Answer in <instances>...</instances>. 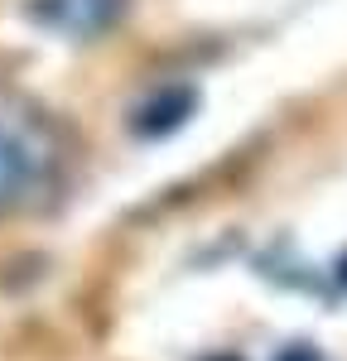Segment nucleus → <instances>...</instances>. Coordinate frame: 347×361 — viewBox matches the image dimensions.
<instances>
[{"label": "nucleus", "mask_w": 347, "mask_h": 361, "mask_svg": "<svg viewBox=\"0 0 347 361\" xmlns=\"http://www.w3.org/2000/svg\"><path fill=\"white\" fill-rule=\"evenodd\" d=\"M58 164L54 135L10 106H0V212H15L49 188Z\"/></svg>", "instance_id": "1"}, {"label": "nucleus", "mask_w": 347, "mask_h": 361, "mask_svg": "<svg viewBox=\"0 0 347 361\" xmlns=\"http://www.w3.org/2000/svg\"><path fill=\"white\" fill-rule=\"evenodd\" d=\"M126 0H29L34 25L54 29L63 39H97L121 20Z\"/></svg>", "instance_id": "2"}, {"label": "nucleus", "mask_w": 347, "mask_h": 361, "mask_svg": "<svg viewBox=\"0 0 347 361\" xmlns=\"http://www.w3.org/2000/svg\"><path fill=\"white\" fill-rule=\"evenodd\" d=\"M198 111V92L188 82H174V87H159L154 97H145L140 106H135V116H130V130L140 140H164L174 135L188 116Z\"/></svg>", "instance_id": "3"}, {"label": "nucleus", "mask_w": 347, "mask_h": 361, "mask_svg": "<svg viewBox=\"0 0 347 361\" xmlns=\"http://www.w3.org/2000/svg\"><path fill=\"white\" fill-rule=\"evenodd\" d=\"M275 361H318V352H314V347H304V342H294V347H285Z\"/></svg>", "instance_id": "4"}, {"label": "nucleus", "mask_w": 347, "mask_h": 361, "mask_svg": "<svg viewBox=\"0 0 347 361\" xmlns=\"http://www.w3.org/2000/svg\"><path fill=\"white\" fill-rule=\"evenodd\" d=\"M338 279H343V289H347V255H343V265H338Z\"/></svg>", "instance_id": "5"}]
</instances>
